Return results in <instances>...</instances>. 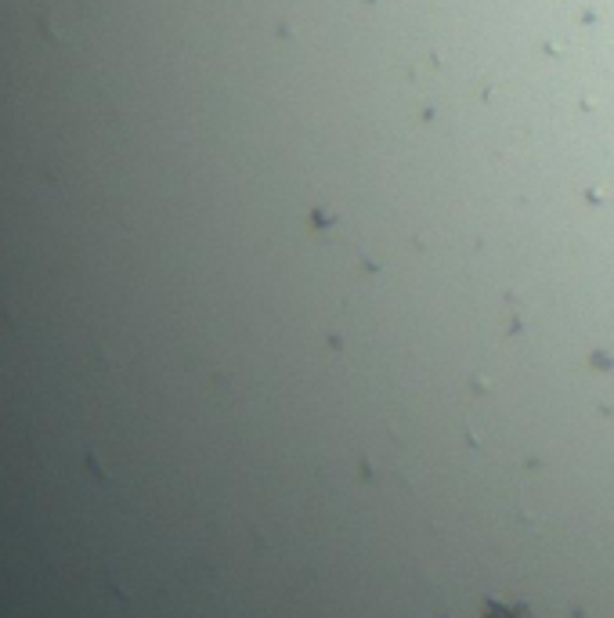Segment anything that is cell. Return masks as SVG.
<instances>
[{"instance_id": "cell-1", "label": "cell", "mask_w": 614, "mask_h": 618, "mask_svg": "<svg viewBox=\"0 0 614 618\" xmlns=\"http://www.w3.org/2000/svg\"><path fill=\"white\" fill-rule=\"evenodd\" d=\"M492 618H521V612H506V608H495Z\"/></svg>"}]
</instances>
